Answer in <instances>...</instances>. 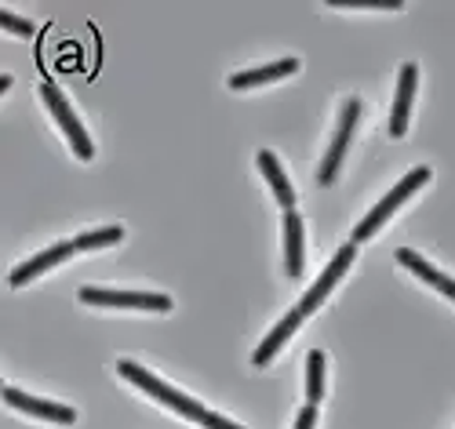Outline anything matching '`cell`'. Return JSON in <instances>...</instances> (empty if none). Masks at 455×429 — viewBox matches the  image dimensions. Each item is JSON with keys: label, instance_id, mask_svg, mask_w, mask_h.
<instances>
[{"label": "cell", "instance_id": "17", "mask_svg": "<svg viewBox=\"0 0 455 429\" xmlns=\"http://www.w3.org/2000/svg\"><path fill=\"white\" fill-rule=\"evenodd\" d=\"M0 26L12 29V33H19V36H33V22H26V19L12 15L8 8H0Z\"/></svg>", "mask_w": 455, "mask_h": 429}, {"label": "cell", "instance_id": "16", "mask_svg": "<svg viewBox=\"0 0 455 429\" xmlns=\"http://www.w3.org/2000/svg\"><path fill=\"white\" fill-rule=\"evenodd\" d=\"M124 241V229L121 226H106V229H95V233H81L77 241V251H95V248H109V244H121Z\"/></svg>", "mask_w": 455, "mask_h": 429}, {"label": "cell", "instance_id": "5", "mask_svg": "<svg viewBox=\"0 0 455 429\" xmlns=\"http://www.w3.org/2000/svg\"><path fill=\"white\" fill-rule=\"evenodd\" d=\"M354 258H357V244H343V248L335 251V258L328 262V269H324L321 277H317V284H314L307 295H302V302H299V314H302V317H310L314 309H317V306L328 298V291H331L339 281H343V273L354 266Z\"/></svg>", "mask_w": 455, "mask_h": 429}, {"label": "cell", "instance_id": "7", "mask_svg": "<svg viewBox=\"0 0 455 429\" xmlns=\"http://www.w3.org/2000/svg\"><path fill=\"white\" fill-rule=\"evenodd\" d=\"M4 401H8L12 408L26 411V415L48 418V422H62V425L77 422V411H73V408H66V404H55V401H41V397H29V393H22V389H15V385H4Z\"/></svg>", "mask_w": 455, "mask_h": 429}, {"label": "cell", "instance_id": "13", "mask_svg": "<svg viewBox=\"0 0 455 429\" xmlns=\"http://www.w3.org/2000/svg\"><path fill=\"white\" fill-rule=\"evenodd\" d=\"M299 69L295 59H281L274 66H259V69H244V73H234L230 76V88L241 91V88H255V84H267V81H281V76H291Z\"/></svg>", "mask_w": 455, "mask_h": 429}, {"label": "cell", "instance_id": "4", "mask_svg": "<svg viewBox=\"0 0 455 429\" xmlns=\"http://www.w3.org/2000/svg\"><path fill=\"white\" fill-rule=\"evenodd\" d=\"M357 116H361V102L357 99H347L343 102V116H339V128H335V139L328 146V157L321 161V171H317V182L321 186H331L335 182V171L347 157V146L354 139V128H357Z\"/></svg>", "mask_w": 455, "mask_h": 429}, {"label": "cell", "instance_id": "3", "mask_svg": "<svg viewBox=\"0 0 455 429\" xmlns=\"http://www.w3.org/2000/svg\"><path fill=\"white\" fill-rule=\"evenodd\" d=\"M41 95H44V102H48V109H52V116L59 121V128L66 131V139H69V146H73V153H77L81 161H92L95 157V146H92V139H88V131H84V124L77 121V113L69 109V102H66V95L55 88V84H44L41 88Z\"/></svg>", "mask_w": 455, "mask_h": 429}, {"label": "cell", "instance_id": "11", "mask_svg": "<svg viewBox=\"0 0 455 429\" xmlns=\"http://www.w3.org/2000/svg\"><path fill=\"white\" fill-rule=\"evenodd\" d=\"M397 262H401L404 269H411L415 277H423L430 288H437L441 295H448V298L455 302V281H451V277H444L441 269H434V266H430L423 255H415L411 248H401V251H397Z\"/></svg>", "mask_w": 455, "mask_h": 429}, {"label": "cell", "instance_id": "1", "mask_svg": "<svg viewBox=\"0 0 455 429\" xmlns=\"http://www.w3.org/2000/svg\"><path fill=\"white\" fill-rule=\"evenodd\" d=\"M117 371H121L128 382H135L142 393H149L154 401H161L164 408L179 411L182 418H189V422H204V418H208V408H204V404H197L194 397H186V393H179V389H172L168 382H161L157 375H149V371L139 368L135 361H117Z\"/></svg>", "mask_w": 455, "mask_h": 429}, {"label": "cell", "instance_id": "15", "mask_svg": "<svg viewBox=\"0 0 455 429\" xmlns=\"http://www.w3.org/2000/svg\"><path fill=\"white\" fill-rule=\"evenodd\" d=\"M324 397V354L321 349H310L307 357V401L317 408Z\"/></svg>", "mask_w": 455, "mask_h": 429}, {"label": "cell", "instance_id": "10", "mask_svg": "<svg viewBox=\"0 0 455 429\" xmlns=\"http://www.w3.org/2000/svg\"><path fill=\"white\" fill-rule=\"evenodd\" d=\"M302 321H307V317H302V314H299V306H295L291 314H288V317H284V321H281V324H277V328H274V331H270L267 338H262V346L255 349L251 364H255V368H267V364H270V361L277 357V349H281V346H284V342H288V338L295 335V328H299Z\"/></svg>", "mask_w": 455, "mask_h": 429}, {"label": "cell", "instance_id": "9", "mask_svg": "<svg viewBox=\"0 0 455 429\" xmlns=\"http://www.w3.org/2000/svg\"><path fill=\"white\" fill-rule=\"evenodd\" d=\"M415 81H419V69H415V62H404L401 66V76H397L394 113H390V135L394 139H401L408 131V113H411V99H415Z\"/></svg>", "mask_w": 455, "mask_h": 429}, {"label": "cell", "instance_id": "12", "mask_svg": "<svg viewBox=\"0 0 455 429\" xmlns=\"http://www.w3.org/2000/svg\"><path fill=\"white\" fill-rule=\"evenodd\" d=\"M259 168H262V175H267V182L274 186V197H277V204H281L284 211H295V189H291L288 175L281 171V161L274 157L270 149H262V153H259Z\"/></svg>", "mask_w": 455, "mask_h": 429}, {"label": "cell", "instance_id": "2", "mask_svg": "<svg viewBox=\"0 0 455 429\" xmlns=\"http://www.w3.org/2000/svg\"><path fill=\"white\" fill-rule=\"evenodd\" d=\"M427 182H430V168H415V171H408V175H404V179H401V182H397V186L387 193V197H383V201H379V204H375V208L364 215V222L354 229V244H357V241L375 237L379 226H383V222H387V218H390V215H394V211H397V208H401V204L411 197V193L419 189V186H427Z\"/></svg>", "mask_w": 455, "mask_h": 429}, {"label": "cell", "instance_id": "18", "mask_svg": "<svg viewBox=\"0 0 455 429\" xmlns=\"http://www.w3.org/2000/svg\"><path fill=\"white\" fill-rule=\"evenodd\" d=\"M317 425V408L314 404H307L299 411V418H295V429H314Z\"/></svg>", "mask_w": 455, "mask_h": 429}, {"label": "cell", "instance_id": "14", "mask_svg": "<svg viewBox=\"0 0 455 429\" xmlns=\"http://www.w3.org/2000/svg\"><path fill=\"white\" fill-rule=\"evenodd\" d=\"M284 269L288 277L302 273V218L295 211H284Z\"/></svg>", "mask_w": 455, "mask_h": 429}, {"label": "cell", "instance_id": "8", "mask_svg": "<svg viewBox=\"0 0 455 429\" xmlns=\"http://www.w3.org/2000/svg\"><path fill=\"white\" fill-rule=\"evenodd\" d=\"M73 251H77V244L73 241H62V244H52L48 251H41L36 258H29V262H22V266H15L12 269V277H8V284L12 288H22V284H29L33 277H41V273H48L52 266H59V262H66Z\"/></svg>", "mask_w": 455, "mask_h": 429}, {"label": "cell", "instance_id": "6", "mask_svg": "<svg viewBox=\"0 0 455 429\" xmlns=\"http://www.w3.org/2000/svg\"><path fill=\"white\" fill-rule=\"evenodd\" d=\"M81 302H88V306H117V309H157V314H168V309H172V298L168 295H149V291L81 288Z\"/></svg>", "mask_w": 455, "mask_h": 429}, {"label": "cell", "instance_id": "19", "mask_svg": "<svg viewBox=\"0 0 455 429\" xmlns=\"http://www.w3.org/2000/svg\"><path fill=\"white\" fill-rule=\"evenodd\" d=\"M204 429H241L237 422H230V418H222V415H215V411H208V418L201 422Z\"/></svg>", "mask_w": 455, "mask_h": 429}]
</instances>
